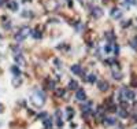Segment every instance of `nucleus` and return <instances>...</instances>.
<instances>
[{
	"mask_svg": "<svg viewBox=\"0 0 137 129\" xmlns=\"http://www.w3.org/2000/svg\"><path fill=\"white\" fill-rule=\"evenodd\" d=\"M30 100H32V103H33L34 106H43L44 102H45V93L43 92V91H40V89L34 91V93L30 96Z\"/></svg>",
	"mask_w": 137,
	"mask_h": 129,
	"instance_id": "nucleus-1",
	"label": "nucleus"
},
{
	"mask_svg": "<svg viewBox=\"0 0 137 129\" xmlns=\"http://www.w3.org/2000/svg\"><path fill=\"white\" fill-rule=\"evenodd\" d=\"M29 34H30V29L23 28L22 30H19V33L15 34V40H17V41H22V40H25Z\"/></svg>",
	"mask_w": 137,
	"mask_h": 129,
	"instance_id": "nucleus-2",
	"label": "nucleus"
},
{
	"mask_svg": "<svg viewBox=\"0 0 137 129\" xmlns=\"http://www.w3.org/2000/svg\"><path fill=\"white\" fill-rule=\"evenodd\" d=\"M75 98L78 99V100H85L86 99V93H85V91L84 89H77V92H75Z\"/></svg>",
	"mask_w": 137,
	"mask_h": 129,
	"instance_id": "nucleus-3",
	"label": "nucleus"
},
{
	"mask_svg": "<svg viewBox=\"0 0 137 129\" xmlns=\"http://www.w3.org/2000/svg\"><path fill=\"white\" fill-rule=\"evenodd\" d=\"M71 72L74 73V74L81 76V74H82V67H81V64H73V66H71Z\"/></svg>",
	"mask_w": 137,
	"mask_h": 129,
	"instance_id": "nucleus-4",
	"label": "nucleus"
},
{
	"mask_svg": "<svg viewBox=\"0 0 137 129\" xmlns=\"http://www.w3.org/2000/svg\"><path fill=\"white\" fill-rule=\"evenodd\" d=\"M43 124H44L45 129H51V128H52V124H54V121H52V118H51V117H47V118H44Z\"/></svg>",
	"mask_w": 137,
	"mask_h": 129,
	"instance_id": "nucleus-5",
	"label": "nucleus"
},
{
	"mask_svg": "<svg viewBox=\"0 0 137 129\" xmlns=\"http://www.w3.org/2000/svg\"><path fill=\"white\" fill-rule=\"evenodd\" d=\"M92 15L96 17V18H100V17L103 15V11H101V8L95 7V8H93V11H92Z\"/></svg>",
	"mask_w": 137,
	"mask_h": 129,
	"instance_id": "nucleus-6",
	"label": "nucleus"
},
{
	"mask_svg": "<svg viewBox=\"0 0 137 129\" xmlns=\"http://www.w3.org/2000/svg\"><path fill=\"white\" fill-rule=\"evenodd\" d=\"M115 118H112V117H107V118H104V121H103V124L104 125H108V126H111V125H114L115 124Z\"/></svg>",
	"mask_w": 137,
	"mask_h": 129,
	"instance_id": "nucleus-7",
	"label": "nucleus"
},
{
	"mask_svg": "<svg viewBox=\"0 0 137 129\" xmlns=\"http://www.w3.org/2000/svg\"><path fill=\"white\" fill-rule=\"evenodd\" d=\"M7 7L10 8V10L15 11V10H18V3H17V2H8Z\"/></svg>",
	"mask_w": 137,
	"mask_h": 129,
	"instance_id": "nucleus-8",
	"label": "nucleus"
},
{
	"mask_svg": "<svg viewBox=\"0 0 137 129\" xmlns=\"http://www.w3.org/2000/svg\"><path fill=\"white\" fill-rule=\"evenodd\" d=\"M99 89L100 91H107L108 89V84H107L106 81H100V83H99Z\"/></svg>",
	"mask_w": 137,
	"mask_h": 129,
	"instance_id": "nucleus-9",
	"label": "nucleus"
},
{
	"mask_svg": "<svg viewBox=\"0 0 137 129\" xmlns=\"http://www.w3.org/2000/svg\"><path fill=\"white\" fill-rule=\"evenodd\" d=\"M69 88H70V89H78V83H77V81H74V80H71L69 83Z\"/></svg>",
	"mask_w": 137,
	"mask_h": 129,
	"instance_id": "nucleus-10",
	"label": "nucleus"
},
{
	"mask_svg": "<svg viewBox=\"0 0 137 129\" xmlns=\"http://www.w3.org/2000/svg\"><path fill=\"white\" fill-rule=\"evenodd\" d=\"M11 72L14 73V76H15V77H19V76H21V70H19L17 66H13V67H11Z\"/></svg>",
	"mask_w": 137,
	"mask_h": 129,
	"instance_id": "nucleus-11",
	"label": "nucleus"
},
{
	"mask_svg": "<svg viewBox=\"0 0 137 129\" xmlns=\"http://www.w3.org/2000/svg\"><path fill=\"white\" fill-rule=\"evenodd\" d=\"M15 60L18 64H25V59H23L22 55H15Z\"/></svg>",
	"mask_w": 137,
	"mask_h": 129,
	"instance_id": "nucleus-12",
	"label": "nucleus"
},
{
	"mask_svg": "<svg viewBox=\"0 0 137 129\" xmlns=\"http://www.w3.org/2000/svg\"><path fill=\"white\" fill-rule=\"evenodd\" d=\"M30 34L34 37V39H41V33L37 30H30Z\"/></svg>",
	"mask_w": 137,
	"mask_h": 129,
	"instance_id": "nucleus-13",
	"label": "nucleus"
},
{
	"mask_svg": "<svg viewBox=\"0 0 137 129\" xmlns=\"http://www.w3.org/2000/svg\"><path fill=\"white\" fill-rule=\"evenodd\" d=\"M55 95L59 96V98H62V96L65 95V89H63V88H59V89H56V91H55Z\"/></svg>",
	"mask_w": 137,
	"mask_h": 129,
	"instance_id": "nucleus-14",
	"label": "nucleus"
},
{
	"mask_svg": "<svg viewBox=\"0 0 137 129\" xmlns=\"http://www.w3.org/2000/svg\"><path fill=\"white\" fill-rule=\"evenodd\" d=\"M112 77H114L115 80H121V78H122V74H121L119 72H115V70H114V72H112Z\"/></svg>",
	"mask_w": 137,
	"mask_h": 129,
	"instance_id": "nucleus-15",
	"label": "nucleus"
},
{
	"mask_svg": "<svg viewBox=\"0 0 137 129\" xmlns=\"http://www.w3.org/2000/svg\"><path fill=\"white\" fill-rule=\"evenodd\" d=\"M116 111H118V115L122 117V118H126V117H127V113L125 110H116Z\"/></svg>",
	"mask_w": 137,
	"mask_h": 129,
	"instance_id": "nucleus-16",
	"label": "nucleus"
},
{
	"mask_svg": "<svg viewBox=\"0 0 137 129\" xmlns=\"http://www.w3.org/2000/svg\"><path fill=\"white\" fill-rule=\"evenodd\" d=\"M66 111H67V114H69V119H71L73 114H74V110H73L71 107H67V108H66Z\"/></svg>",
	"mask_w": 137,
	"mask_h": 129,
	"instance_id": "nucleus-17",
	"label": "nucleus"
},
{
	"mask_svg": "<svg viewBox=\"0 0 137 129\" xmlns=\"http://www.w3.org/2000/svg\"><path fill=\"white\" fill-rule=\"evenodd\" d=\"M86 80H88L89 83H96V76L95 74H89V77L86 78Z\"/></svg>",
	"mask_w": 137,
	"mask_h": 129,
	"instance_id": "nucleus-18",
	"label": "nucleus"
},
{
	"mask_svg": "<svg viewBox=\"0 0 137 129\" xmlns=\"http://www.w3.org/2000/svg\"><path fill=\"white\" fill-rule=\"evenodd\" d=\"M111 14H112V15H115L116 18L122 15V14H121V11H116V8H114V10H112V13H111Z\"/></svg>",
	"mask_w": 137,
	"mask_h": 129,
	"instance_id": "nucleus-19",
	"label": "nucleus"
},
{
	"mask_svg": "<svg viewBox=\"0 0 137 129\" xmlns=\"http://www.w3.org/2000/svg\"><path fill=\"white\" fill-rule=\"evenodd\" d=\"M104 51H106V54H110V52H111V45H110V44H107V45L104 47Z\"/></svg>",
	"mask_w": 137,
	"mask_h": 129,
	"instance_id": "nucleus-20",
	"label": "nucleus"
},
{
	"mask_svg": "<svg viewBox=\"0 0 137 129\" xmlns=\"http://www.w3.org/2000/svg\"><path fill=\"white\" fill-rule=\"evenodd\" d=\"M115 63V59H107L106 60V64H110V66H111V64H114Z\"/></svg>",
	"mask_w": 137,
	"mask_h": 129,
	"instance_id": "nucleus-21",
	"label": "nucleus"
},
{
	"mask_svg": "<svg viewBox=\"0 0 137 129\" xmlns=\"http://www.w3.org/2000/svg\"><path fill=\"white\" fill-rule=\"evenodd\" d=\"M114 54H115V55L119 54V47H118V45H114Z\"/></svg>",
	"mask_w": 137,
	"mask_h": 129,
	"instance_id": "nucleus-22",
	"label": "nucleus"
},
{
	"mask_svg": "<svg viewBox=\"0 0 137 129\" xmlns=\"http://www.w3.org/2000/svg\"><path fill=\"white\" fill-rule=\"evenodd\" d=\"M132 85H133V87H137V78H136V77L132 78Z\"/></svg>",
	"mask_w": 137,
	"mask_h": 129,
	"instance_id": "nucleus-23",
	"label": "nucleus"
},
{
	"mask_svg": "<svg viewBox=\"0 0 137 129\" xmlns=\"http://www.w3.org/2000/svg\"><path fill=\"white\" fill-rule=\"evenodd\" d=\"M48 88H49V89H54V88H55V83H54V81H52V83H49Z\"/></svg>",
	"mask_w": 137,
	"mask_h": 129,
	"instance_id": "nucleus-24",
	"label": "nucleus"
},
{
	"mask_svg": "<svg viewBox=\"0 0 137 129\" xmlns=\"http://www.w3.org/2000/svg\"><path fill=\"white\" fill-rule=\"evenodd\" d=\"M44 117H47V113H43V114H40V115H39V118H43V119H44Z\"/></svg>",
	"mask_w": 137,
	"mask_h": 129,
	"instance_id": "nucleus-25",
	"label": "nucleus"
},
{
	"mask_svg": "<svg viewBox=\"0 0 137 129\" xmlns=\"http://www.w3.org/2000/svg\"><path fill=\"white\" fill-rule=\"evenodd\" d=\"M3 110V108H2V104H0V111H2Z\"/></svg>",
	"mask_w": 137,
	"mask_h": 129,
	"instance_id": "nucleus-26",
	"label": "nucleus"
},
{
	"mask_svg": "<svg viewBox=\"0 0 137 129\" xmlns=\"http://www.w3.org/2000/svg\"><path fill=\"white\" fill-rule=\"evenodd\" d=\"M2 2H3V0H0V3H2Z\"/></svg>",
	"mask_w": 137,
	"mask_h": 129,
	"instance_id": "nucleus-27",
	"label": "nucleus"
}]
</instances>
